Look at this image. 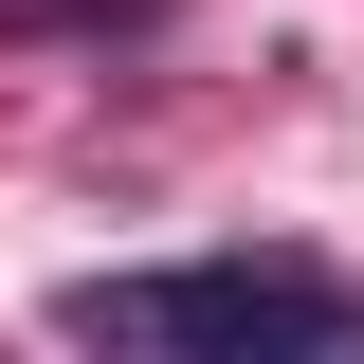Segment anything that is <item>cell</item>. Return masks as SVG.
<instances>
[{
  "label": "cell",
  "instance_id": "cell-1",
  "mask_svg": "<svg viewBox=\"0 0 364 364\" xmlns=\"http://www.w3.org/2000/svg\"><path fill=\"white\" fill-rule=\"evenodd\" d=\"M73 346H200V364H255V346H364V291L310 255H182V273H73L55 291Z\"/></svg>",
  "mask_w": 364,
  "mask_h": 364
}]
</instances>
